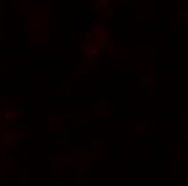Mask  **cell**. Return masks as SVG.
Segmentation results:
<instances>
[{
	"label": "cell",
	"mask_w": 188,
	"mask_h": 186,
	"mask_svg": "<svg viewBox=\"0 0 188 186\" xmlns=\"http://www.w3.org/2000/svg\"><path fill=\"white\" fill-rule=\"evenodd\" d=\"M177 15H178V18L181 19L182 21L188 24V10H179L177 13Z\"/></svg>",
	"instance_id": "cell-7"
},
{
	"label": "cell",
	"mask_w": 188,
	"mask_h": 186,
	"mask_svg": "<svg viewBox=\"0 0 188 186\" xmlns=\"http://www.w3.org/2000/svg\"><path fill=\"white\" fill-rule=\"evenodd\" d=\"M97 4L99 6H107L109 4V0H97Z\"/></svg>",
	"instance_id": "cell-9"
},
{
	"label": "cell",
	"mask_w": 188,
	"mask_h": 186,
	"mask_svg": "<svg viewBox=\"0 0 188 186\" xmlns=\"http://www.w3.org/2000/svg\"><path fill=\"white\" fill-rule=\"evenodd\" d=\"M153 79H154V76H153L152 74H142L141 75V84L144 86H148L152 84Z\"/></svg>",
	"instance_id": "cell-3"
},
{
	"label": "cell",
	"mask_w": 188,
	"mask_h": 186,
	"mask_svg": "<svg viewBox=\"0 0 188 186\" xmlns=\"http://www.w3.org/2000/svg\"><path fill=\"white\" fill-rule=\"evenodd\" d=\"M97 33H98V46L100 49L107 46L109 44V41H110V36H109L108 31H105V30H97Z\"/></svg>",
	"instance_id": "cell-1"
},
{
	"label": "cell",
	"mask_w": 188,
	"mask_h": 186,
	"mask_svg": "<svg viewBox=\"0 0 188 186\" xmlns=\"http://www.w3.org/2000/svg\"><path fill=\"white\" fill-rule=\"evenodd\" d=\"M133 130L137 134H143V132H146V125H143V124H135Z\"/></svg>",
	"instance_id": "cell-8"
},
{
	"label": "cell",
	"mask_w": 188,
	"mask_h": 186,
	"mask_svg": "<svg viewBox=\"0 0 188 186\" xmlns=\"http://www.w3.org/2000/svg\"><path fill=\"white\" fill-rule=\"evenodd\" d=\"M59 122H60V119H59L58 116H49V126H50L52 129L58 128Z\"/></svg>",
	"instance_id": "cell-6"
},
{
	"label": "cell",
	"mask_w": 188,
	"mask_h": 186,
	"mask_svg": "<svg viewBox=\"0 0 188 186\" xmlns=\"http://www.w3.org/2000/svg\"><path fill=\"white\" fill-rule=\"evenodd\" d=\"M16 138H18V135H16L15 132H8V134H5V140H4V144L8 146V145H10V144H13L15 140H16Z\"/></svg>",
	"instance_id": "cell-4"
},
{
	"label": "cell",
	"mask_w": 188,
	"mask_h": 186,
	"mask_svg": "<svg viewBox=\"0 0 188 186\" xmlns=\"http://www.w3.org/2000/svg\"><path fill=\"white\" fill-rule=\"evenodd\" d=\"M102 105H103V107L97 106V110H98V113L100 114V116L104 117V116L108 114V111H110V106H109L108 104H105V103H102Z\"/></svg>",
	"instance_id": "cell-5"
},
{
	"label": "cell",
	"mask_w": 188,
	"mask_h": 186,
	"mask_svg": "<svg viewBox=\"0 0 188 186\" xmlns=\"http://www.w3.org/2000/svg\"><path fill=\"white\" fill-rule=\"evenodd\" d=\"M187 138H188V134H187Z\"/></svg>",
	"instance_id": "cell-10"
},
{
	"label": "cell",
	"mask_w": 188,
	"mask_h": 186,
	"mask_svg": "<svg viewBox=\"0 0 188 186\" xmlns=\"http://www.w3.org/2000/svg\"><path fill=\"white\" fill-rule=\"evenodd\" d=\"M97 50H100V48H99V46H96L93 43H88V45L84 48V54L87 55L88 57H90L94 53L97 51Z\"/></svg>",
	"instance_id": "cell-2"
}]
</instances>
